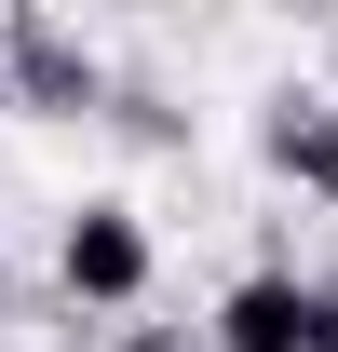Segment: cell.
<instances>
[{"instance_id": "cell-4", "label": "cell", "mask_w": 338, "mask_h": 352, "mask_svg": "<svg viewBox=\"0 0 338 352\" xmlns=\"http://www.w3.org/2000/svg\"><path fill=\"white\" fill-rule=\"evenodd\" d=\"M257 149H271V176H284V190L338 204V95H271V122H257Z\"/></svg>"}, {"instance_id": "cell-5", "label": "cell", "mask_w": 338, "mask_h": 352, "mask_svg": "<svg viewBox=\"0 0 338 352\" xmlns=\"http://www.w3.org/2000/svg\"><path fill=\"white\" fill-rule=\"evenodd\" d=\"M122 352H216V339H176V325H122Z\"/></svg>"}, {"instance_id": "cell-6", "label": "cell", "mask_w": 338, "mask_h": 352, "mask_svg": "<svg viewBox=\"0 0 338 352\" xmlns=\"http://www.w3.org/2000/svg\"><path fill=\"white\" fill-rule=\"evenodd\" d=\"M311 352H338V285H325V311H311Z\"/></svg>"}, {"instance_id": "cell-3", "label": "cell", "mask_w": 338, "mask_h": 352, "mask_svg": "<svg viewBox=\"0 0 338 352\" xmlns=\"http://www.w3.org/2000/svg\"><path fill=\"white\" fill-rule=\"evenodd\" d=\"M311 311H325V285H297V271H244V285L216 298L203 339H216V352H311Z\"/></svg>"}, {"instance_id": "cell-1", "label": "cell", "mask_w": 338, "mask_h": 352, "mask_svg": "<svg viewBox=\"0 0 338 352\" xmlns=\"http://www.w3.org/2000/svg\"><path fill=\"white\" fill-rule=\"evenodd\" d=\"M54 271H68L82 311H135L149 298V230H135V204H82V217L54 230Z\"/></svg>"}, {"instance_id": "cell-2", "label": "cell", "mask_w": 338, "mask_h": 352, "mask_svg": "<svg viewBox=\"0 0 338 352\" xmlns=\"http://www.w3.org/2000/svg\"><path fill=\"white\" fill-rule=\"evenodd\" d=\"M0 82L27 95V109H54V122H82L95 95H109V68H95V54L54 28L41 0H14V28H0Z\"/></svg>"}, {"instance_id": "cell-7", "label": "cell", "mask_w": 338, "mask_h": 352, "mask_svg": "<svg viewBox=\"0 0 338 352\" xmlns=\"http://www.w3.org/2000/svg\"><path fill=\"white\" fill-rule=\"evenodd\" d=\"M0 311H14V271H0Z\"/></svg>"}]
</instances>
